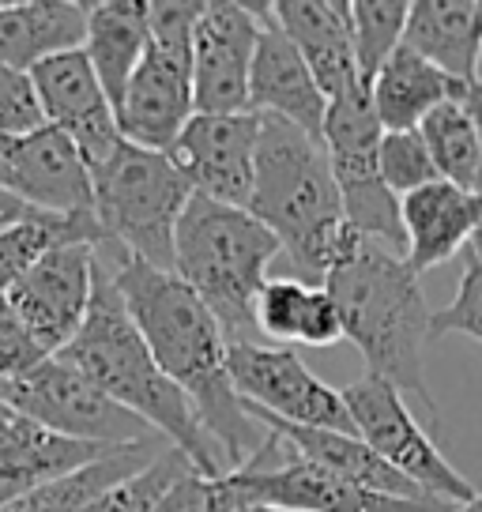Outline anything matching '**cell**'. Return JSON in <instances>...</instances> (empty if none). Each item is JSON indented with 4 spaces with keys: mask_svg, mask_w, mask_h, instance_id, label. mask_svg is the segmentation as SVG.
<instances>
[{
    "mask_svg": "<svg viewBox=\"0 0 482 512\" xmlns=\"http://www.w3.org/2000/svg\"><path fill=\"white\" fill-rule=\"evenodd\" d=\"M275 256L279 241L245 208L189 196L174 230V275L208 305L226 343H257V294Z\"/></svg>",
    "mask_w": 482,
    "mask_h": 512,
    "instance_id": "5",
    "label": "cell"
},
{
    "mask_svg": "<svg viewBox=\"0 0 482 512\" xmlns=\"http://www.w3.org/2000/svg\"><path fill=\"white\" fill-rule=\"evenodd\" d=\"M482 98H452V102H441L422 125H418V136L434 159V170L441 181H449L456 189H467L475 185V174L482 166V121L475 113V102Z\"/></svg>",
    "mask_w": 482,
    "mask_h": 512,
    "instance_id": "28",
    "label": "cell"
},
{
    "mask_svg": "<svg viewBox=\"0 0 482 512\" xmlns=\"http://www.w3.org/2000/svg\"><path fill=\"white\" fill-rule=\"evenodd\" d=\"M449 512H482V494H475L471 501H464V505H452Z\"/></svg>",
    "mask_w": 482,
    "mask_h": 512,
    "instance_id": "39",
    "label": "cell"
},
{
    "mask_svg": "<svg viewBox=\"0 0 482 512\" xmlns=\"http://www.w3.org/2000/svg\"><path fill=\"white\" fill-rule=\"evenodd\" d=\"M95 256L113 275L151 358L185 392L204 433L223 452L226 471H238L264 445L268 430L249 418L245 403L230 384V369H226L230 343L219 320L211 317L208 305L174 272L147 268L113 241H98Z\"/></svg>",
    "mask_w": 482,
    "mask_h": 512,
    "instance_id": "1",
    "label": "cell"
},
{
    "mask_svg": "<svg viewBox=\"0 0 482 512\" xmlns=\"http://www.w3.org/2000/svg\"><path fill=\"white\" fill-rule=\"evenodd\" d=\"M403 46L452 80L479 87L482 0H415L407 8Z\"/></svg>",
    "mask_w": 482,
    "mask_h": 512,
    "instance_id": "22",
    "label": "cell"
},
{
    "mask_svg": "<svg viewBox=\"0 0 482 512\" xmlns=\"http://www.w3.org/2000/svg\"><path fill=\"white\" fill-rule=\"evenodd\" d=\"M204 4L147 0V49L117 102V132L147 151H170L193 117V27Z\"/></svg>",
    "mask_w": 482,
    "mask_h": 512,
    "instance_id": "7",
    "label": "cell"
},
{
    "mask_svg": "<svg viewBox=\"0 0 482 512\" xmlns=\"http://www.w3.org/2000/svg\"><path fill=\"white\" fill-rule=\"evenodd\" d=\"M102 241L121 245L147 268L174 272V230L189 204V181L170 155L121 140L91 174Z\"/></svg>",
    "mask_w": 482,
    "mask_h": 512,
    "instance_id": "6",
    "label": "cell"
},
{
    "mask_svg": "<svg viewBox=\"0 0 482 512\" xmlns=\"http://www.w3.org/2000/svg\"><path fill=\"white\" fill-rule=\"evenodd\" d=\"M53 358L80 369L83 377L98 384L113 403H121L125 411L144 418L159 437H166V445H174L196 467V475H204V479L230 475L223 452L204 433L193 403L185 400V392L151 358L129 305H125L113 275L102 268L98 256L95 287H91V305H87L83 328L65 351H57Z\"/></svg>",
    "mask_w": 482,
    "mask_h": 512,
    "instance_id": "3",
    "label": "cell"
},
{
    "mask_svg": "<svg viewBox=\"0 0 482 512\" xmlns=\"http://www.w3.org/2000/svg\"><path fill=\"white\" fill-rule=\"evenodd\" d=\"M245 411H249V418H253L257 426L272 430L298 460L324 467V471H332V475L354 482V486H362V490L388 494V497H407V501H441V497L418 490L415 482H407L400 471H392L358 433L290 426V422H279V418H272V415H260L257 407H249V403H245Z\"/></svg>",
    "mask_w": 482,
    "mask_h": 512,
    "instance_id": "19",
    "label": "cell"
},
{
    "mask_svg": "<svg viewBox=\"0 0 482 512\" xmlns=\"http://www.w3.org/2000/svg\"><path fill=\"white\" fill-rule=\"evenodd\" d=\"M65 241L98 245L102 230H98L95 215H46V211H38L34 219L4 226L0 230V294H8V287L19 275L31 272L53 245H65Z\"/></svg>",
    "mask_w": 482,
    "mask_h": 512,
    "instance_id": "29",
    "label": "cell"
},
{
    "mask_svg": "<svg viewBox=\"0 0 482 512\" xmlns=\"http://www.w3.org/2000/svg\"><path fill=\"white\" fill-rule=\"evenodd\" d=\"M31 83L46 125L65 132L80 151V159L87 162V170L95 174L117 151L121 132L87 53L72 49V53H53L46 61H38L31 68Z\"/></svg>",
    "mask_w": 482,
    "mask_h": 512,
    "instance_id": "16",
    "label": "cell"
},
{
    "mask_svg": "<svg viewBox=\"0 0 482 512\" xmlns=\"http://www.w3.org/2000/svg\"><path fill=\"white\" fill-rule=\"evenodd\" d=\"M0 400L8 403L12 415L31 418L42 430L61 433L68 441L117 448L159 437L144 418H136L121 403H113L98 384L87 381L80 369L65 366L61 358H46L27 377L4 381Z\"/></svg>",
    "mask_w": 482,
    "mask_h": 512,
    "instance_id": "8",
    "label": "cell"
},
{
    "mask_svg": "<svg viewBox=\"0 0 482 512\" xmlns=\"http://www.w3.org/2000/svg\"><path fill=\"white\" fill-rule=\"evenodd\" d=\"M34 215H38V211L27 208L19 196H12L8 189H0V230H4V226L23 223V219H34Z\"/></svg>",
    "mask_w": 482,
    "mask_h": 512,
    "instance_id": "37",
    "label": "cell"
},
{
    "mask_svg": "<svg viewBox=\"0 0 482 512\" xmlns=\"http://www.w3.org/2000/svg\"><path fill=\"white\" fill-rule=\"evenodd\" d=\"M245 505H272L287 512H449V501H407L362 490L317 464H306L290 452L272 430L264 445L226 475Z\"/></svg>",
    "mask_w": 482,
    "mask_h": 512,
    "instance_id": "9",
    "label": "cell"
},
{
    "mask_svg": "<svg viewBox=\"0 0 482 512\" xmlns=\"http://www.w3.org/2000/svg\"><path fill=\"white\" fill-rule=\"evenodd\" d=\"M91 4L72 0H27L0 4V64L31 72L53 53H72L87 42Z\"/></svg>",
    "mask_w": 482,
    "mask_h": 512,
    "instance_id": "24",
    "label": "cell"
},
{
    "mask_svg": "<svg viewBox=\"0 0 482 512\" xmlns=\"http://www.w3.org/2000/svg\"><path fill=\"white\" fill-rule=\"evenodd\" d=\"M166 448L170 445L162 437H147V441H136V445H117L95 464L80 467L65 479H53L46 486H38V490H31V494L0 505V512H83L91 501H98L106 490H113L117 482L132 479L151 460H159Z\"/></svg>",
    "mask_w": 482,
    "mask_h": 512,
    "instance_id": "26",
    "label": "cell"
},
{
    "mask_svg": "<svg viewBox=\"0 0 482 512\" xmlns=\"http://www.w3.org/2000/svg\"><path fill=\"white\" fill-rule=\"evenodd\" d=\"M452 332L475 339L482 347V264L475 256H467L456 298L430 317V339L452 336Z\"/></svg>",
    "mask_w": 482,
    "mask_h": 512,
    "instance_id": "33",
    "label": "cell"
},
{
    "mask_svg": "<svg viewBox=\"0 0 482 512\" xmlns=\"http://www.w3.org/2000/svg\"><path fill=\"white\" fill-rule=\"evenodd\" d=\"M46 125L38 95H34L31 72H19L0 64V140L4 136H27Z\"/></svg>",
    "mask_w": 482,
    "mask_h": 512,
    "instance_id": "35",
    "label": "cell"
},
{
    "mask_svg": "<svg viewBox=\"0 0 482 512\" xmlns=\"http://www.w3.org/2000/svg\"><path fill=\"white\" fill-rule=\"evenodd\" d=\"M324 290L336 302L343 339L366 358V373L388 381L400 396H415L437 422L434 392L426 384L430 317L418 275L400 253L358 234H343Z\"/></svg>",
    "mask_w": 482,
    "mask_h": 512,
    "instance_id": "2",
    "label": "cell"
},
{
    "mask_svg": "<svg viewBox=\"0 0 482 512\" xmlns=\"http://www.w3.org/2000/svg\"><path fill=\"white\" fill-rule=\"evenodd\" d=\"M257 332L279 339V347L287 343L336 347L343 339V324L324 287H306L298 279L275 275L257 294Z\"/></svg>",
    "mask_w": 482,
    "mask_h": 512,
    "instance_id": "27",
    "label": "cell"
},
{
    "mask_svg": "<svg viewBox=\"0 0 482 512\" xmlns=\"http://www.w3.org/2000/svg\"><path fill=\"white\" fill-rule=\"evenodd\" d=\"M8 415H12V411H8V403L0 400V418H8Z\"/></svg>",
    "mask_w": 482,
    "mask_h": 512,
    "instance_id": "41",
    "label": "cell"
},
{
    "mask_svg": "<svg viewBox=\"0 0 482 512\" xmlns=\"http://www.w3.org/2000/svg\"><path fill=\"white\" fill-rule=\"evenodd\" d=\"M471 196H475V226H471V256L482 264V166L475 174V185H471Z\"/></svg>",
    "mask_w": 482,
    "mask_h": 512,
    "instance_id": "38",
    "label": "cell"
},
{
    "mask_svg": "<svg viewBox=\"0 0 482 512\" xmlns=\"http://www.w3.org/2000/svg\"><path fill=\"white\" fill-rule=\"evenodd\" d=\"M268 16L290 46L302 53V61L328 102L362 87L358 64H354L351 4L347 0H275L268 4Z\"/></svg>",
    "mask_w": 482,
    "mask_h": 512,
    "instance_id": "18",
    "label": "cell"
},
{
    "mask_svg": "<svg viewBox=\"0 0 482 512\" xmlns=\"http://www.w3.org/2000/svg\"><path fill=\"white\" fill-rule=\"evenodd\" d=\"M106 452L110 445L68 441L23 415L0 418V505L31 494L53 479H65L72 471L102 460Z\"/></svg>",
    "mask_w": 482,
    "mask_h": 512,
    "instance_id": "20",
    "label": "cell"
},
{
    "mask_svg": "<svg viewBox=\"0 0 482 512\" xmlns=\"http://www.w3.org/2000/svg\"><path fill=\"white\" fill-rule=\"evenodd\" d=\"M260 8V38L249 68V113L279 117L287 125L302 128L306 136L321 140L328 98L317 87L313 72L306 68L302 53L290 46L283 31L268 16V4Z\"/></svg>",
    "mask_w": 482,
    "mask_h": 512,
    "instance_id": "17",
    "label": "cell"
},
{
    "mask_svg": "<svg viewBox=\"0 0 482 512\" xmlns=\"http://www.w3.org/2000/svg\"><path fill=\"white\" fill-rule=\"evenodd\" d=\"M230 512H287V509H272V505H238V509Z\"/></svg>",
    "mask_w": 482,
    "mask_h": 512,
    "instance_id": "40",
    "label": "cell"
},
{
    "mask_svg": "<svg viewBox=\"0 0 482 512\" xmlns=\"http://www.w3.org/2000/svg\"><path fill=\"white\" fill-rule=\"evenodd\" d=\"M147 38H151V31H147V0L91 4L83 53H87V61L95 68V76L113 110H117V102L125 95L132 72L144 61Z\"/></svg>",
    "mask_w": 482,
    "mask_h": 512,
    "instance_id": "25",
    "label": "cell"
},
{
    "mask_svg": "<svg viewBox=\"0 0 482 512\" xmlns=\"http://www.w3.org/2000/svg\"><path fill=\"white\" fill-rule=\"evenodd\" d=\"M257 144L260 113H193L166 155L193 192L230 208H249Z\"/></svg>",
    "mask_w": 482,
    "mask_h": 512,
    "instance_id": "12",
    "label": "cell"
},
{
    "mask_svg": "<svg viewBox=\"0 0 482 512\" xmlns=\"http://www.w3.org/2000/svg\"><path fill=\"white\" fill-rule=\"evenodd\" d=\"M226 369L230 384L241 403L257 407L260 415H272L290 426L309 430L354 433L351 415L343 407V396L328 381L279 343H230L226 347Z\"/></svg>",
    "mask_w": 482,
    "mask_h": 512,
    "instance_id": "11",
    "label": "cell"
},
{
    "mask_svg": "<svg viewBox=\"0 0 482 512\" xmlns=\"http://www.w3.org/2000/svg\"><path fill=\"white\" fill-rule=\"evenodd\" d=\"M407 8L411 4H403V0H351L354 64H358L362 83H370L377 68L403 46Z\"/></svg>",
    "mask_w": 482,
    "mask_h": 512,
    "instance_id": "30",
    "label": "cell"
},
{
    "mask_svg": "<svg viewBox=\"0 0 482 512\" xmlns=\"http://www.w3.org/2000/svg\"><path fill=\"white\" fill-rule=\"evenodd\" d=\"M343 407L351 415L354 433L385 460L392 471H400L407 482H415L418 490L441 497L449 505H464L479 494L456 467L441 456V448L430 441V433L422 430L411 415V407L403 396L381 377H358L343 392Z\"/></svg>",
    "mask_w": 482,
    "mask_h": 512,
    "instance_id": "10",
    "label": "cell"
},
{
    "mask_svg": "<svg viewBox=\"0 0 482 512\" xmlns=\"http://www.w3.org/2000/svg\"><path fill=\"white\" fill-rule=\"evenodd\" d=\"M377 170H381V181L388 185L392 196H407V192L422 189V185H430V181H441L434 170L430 151H426L422 136H418V128L385 132V136H381Z\"/></svg>",
    "mask_w": 482,
    "mask_h": 512,
    "instance_id": "32",
    "label": "cell"
},
{
    "mask_svg": "<svg viewBox=\"0 0 482 512\" xmlns=\"http://www.w3.org/2000/svg\"><path fill=\"white\" fill-rule=\"evenodd\" d=\"M260 38V8L211 0L193 27V110L249 113V68Z\"/></svg>",
    "mask_w": 482,
    "mask_h": 512,
    "instance_id": "14",
    "label": "cell"
},
{
    "mask_svg": "<svg viewBox=\"0 0 482 512\" xmlns=\"http://www.w3.org/2000/svg\"><path fill=\"white\" fill-rule=\"evenodd\" d=\"M366 91H370L373 113H377L381 128L385 132H407V128L422 125L441 102L479 95L482 83L467 87V83L445 76L430 61H422L415 49L400 46L377 68V76L366 83Z\"/></svg>",
    "mask_w": 482,
    "mask_h": 512,
    "instance_id": "23",
    "label": "cell"
},
{
    "mask_svg": "<svg viewBox=\"0 0 482 512\" xmlns=\"http://www.w3.org/2000/svg\"><path fill=\"white\" fill-rule=\"evenodd\" d=\"M185 471H196V467L170 445L159 460H151V464H147L144 471H136L132 479L117 482L113 490H106V494L98 497V501H91L83 512H151L155 501H159Z\"/></svg>",
    "mask_w": 482,
    "mask_h": 512,
    "instance_id": "31",
    "label": "cell"
},
{
    "mask_svg": "<svg viewBox=\"0 0 482 512\" xmlns=\"http://www.w3.org/2000/svg\"><path fill=\"white\" fill-rule=\"evenodd\" d=\"M91 287H95V245L65 241L53 245L31 272L19 275L4 298L27 324V332L38 339V347L53 358L83 328Z\"/></svg>",
    "mask_w": 482,
    "mask_h": 512,
    "instance_id": "13",
    "label": "cell"
},
{
    "mask_svg": "<svg viewBox=\"0 0 482 512\" xmlns=\"http://www.w3.org/2000/svg\"><path fill=\"white\" fill-rule=\"evenodd\" d=\"M403 260L415 275L437 268L464 249L475 226V196L449 181H430L400 196Z\"/></svg>",
    "mask_w": 482,
    "mask_h": 512,
    "instance_id": "21",
    "label": "cell"
},
{
    "mask_svg": "<svg viewBox=\"0 0 482 512\" xmlns=\"http://www.w3.org/2000/svg\"><path fill=\"white\" fill-rule=\"evenodd\" d=\"M49 354L38 347V339L27 332V324L19 320V313L8 305V298L0 294V384L27 377L31 369H38Z\"/></svg>",
    "mask_w": 482,
    "mask_h": 512,
    "instance_id": "36",
    "label": "cell"
},
{
    "mask_svg": "<svg viewBox=\"0 0 482 512\" xmlns=\"http://www.w3.org/2000/svg\"><path fill=\"white\" fill-rule=\"evenodd\" d=\"M245 211L279 241L287 279L324 287L347 223L321 140L279 117H260L257 177Z\"/></svg>",
    "mask_w": 482,
    "mask_h": 512,
    "instance_id": "4",
    "label": "cell"
},
{
    "mask_svg": "<svg viewBox=\"0 0 482 512\" xmlns=\"http://www.w3.org/2000/svg\"><path fill=\"white\" fill-rule=\"evenodd\" d=\"M0 189L46 215H95L91 170L53 125L0 140Z\"/></svg>",
    "mask_w": 482,
    "mask_h": 512,
    "instance_id": "15",
    "label": "cell"
},
{
    "mask_svg": "<svg viewBox=\"0 0 482 512\" xmlns=\"http://www.w3.org/2000/svg\"><path fill=\"white\" fill-rule=\"evenodd\" d=\"M479 68H482V46H479Z\"/></svg>",
    "mask_w": 482,
    "mask_h": 512,
    "instance_id": "43",
    "label": "cell"
},
{
    "mask_svg": "<svg viewBox=\"0 0 482 512\" xmlns=\"http://www.w3.org/2000/svg\"><path fill=\"white\" fill-rule=\"evenodd\" d=\"M245 505L238 494H234V486L230 479H204V475H196V471H185L181 479L166 490V494L155 501V509L151 512H230Z\"/></svg>",
    "mask_w": 482,
    "mask_h": 512,
    "instance_id": "34",
    "label": "cell"
},
{
    "mask_svg": "<svg viewBox=\"0 0 482 512\" xmlns=\"http://www.w3.org/2000/svg\"><path fill=\"white\" fill-rule=\"evenodd\" d=\"M475 113H479V121H482V98H479V102H475Z\"/></svg>",
    "mask_w": 482,
    "mask_h": 512,
    "instance_id": "42",
    "label": "cell"
}]
</instances>
